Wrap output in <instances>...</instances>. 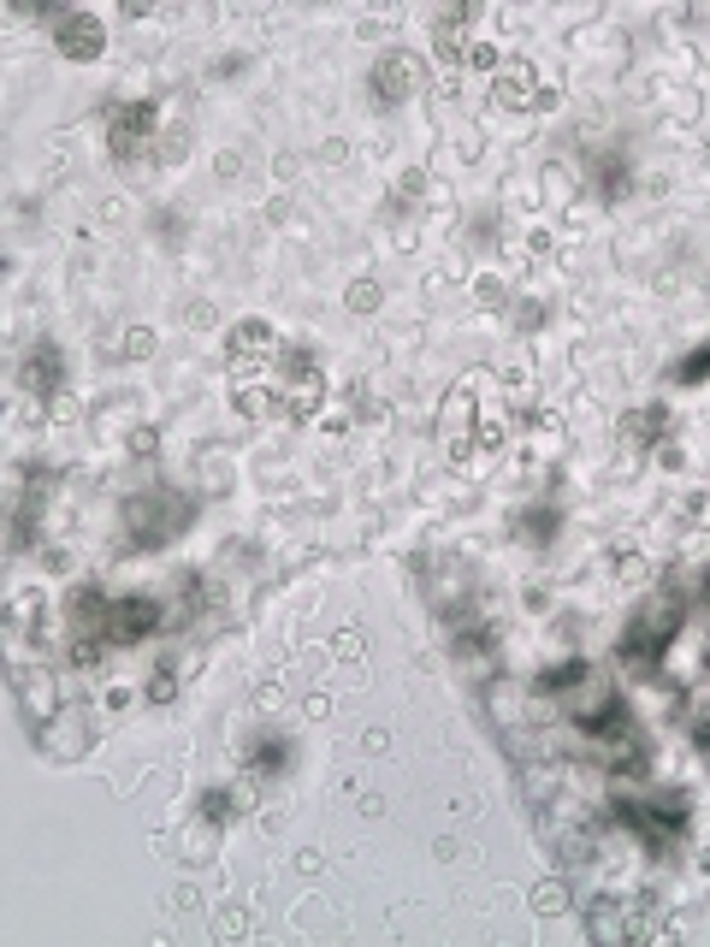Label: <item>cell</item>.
<instances>
[{"instance_id":"8992f818","label":"cell","mask_w":710,"mask_h":947,"mask_svg":"<svg viewBox=\"0 0 710 947\" xmlns=\"http://www.w3.org/2000/svg\"><path fill=\"white\" fill-rule=\"evenodd\" d=\"M54 47L66 59H101L107 24L95 19V12H59V19H54Z\"/></svg>"},{"instance_id":"6da1fadb","label":"cell","mask_w":710,"mask_h":947,"mask_svg":"<svg viewBox=\"0 0 710 947\" xmlns=\"http://www.w3.org/2000/svg\"><path fill=\"white\" fill-rule=\"evenodd\" d=\"M189 521H196V498L178 492V486H149V492L124 498V540L136 551H161L184 540Z\"/></svg>"},{"instance_id":"30bf717a","label":"cell","mask_w":710,"mask_h":947,"mask_svg":"<svg viewBox=\"0 0 710 947\" xmlns=\"http://www.w3.org/2000/svg\"><path fill=\"white\" fill-rule=\"evenodd\" d=\"M622 433L634 438V445H657V438L669 433V415H663V409H634V415H627V426H622Z\"/></svg>"},{"instance_id":"ac0fdd59","label":"cell","mask_w":710,"mask_h":947,"mask_svg":"<svg viewBox=\"0 0 710 947\" xmlns=\"http://www.w3.org/2000/svg\"><path fill=\"white\" fill-rule=\"evenodd\" d=\"M131 450H136V456H154V450H161V438H154L149 426H136V433H131Z\"/></svg>"},{"instance_id":"4fadbf2b","label":"cell","mask_w":710,"mask_h":947,"mask_svg":"<svg viewBox=\"0 0 710 947\" xmlns=\"http://www.w3.org/2000/svg\"><path fill=\"white\" fill-rule=\"evenodd\" d=\"M492 95H498L503 107H527V101H533V77H527V66H521V72H503L498 84H492Z\"/></svg>"},{"instance_id":"7c38bea8","label":"cell","mask_w":710,"mask_h":947,"mask_svg":"<svg viewBox=\"0 0 710 947\" xmlns=\"http://www.w3.org/2000/svg\"><path fill=\"white\" fill-rule=\"evenodd\" d=\"M515 533H521V540H533V545H550V540H557V510H527V515H515Z\"/></svg>"},{"instance_id":"52a82bcc","label":"cell","mask_w":710,"mask_h":947,"mask_svg":"<svg viewBox=\"0 0 710 947\" xmlns=\"http://www.w3.org/2000/svg\"><path fill=\"white\" fill-rule=\"evenodd\" d=\"M19 379H24V391L30 398H54L59 385H66V356H59V344H47V338H36L24 350V368H19Z\"/></svg>"},{"instance_id":"3957f363","label":"cell","mask_w":710,"mask_h":947,"mask_svg":"<svg viewBox=\"0 0 710 947\" xmlns=\"http://www.w3.org/2000/svg\"><path fill=\"white\" fill-rule=\"evenodd\" d=\"M154 628H166V605H161V598L131 592V598H113V605H107L101 640L107 645H136V640H149Z\"/></svg>"},{"instance_id":"ffe728a7","label":"cell","mask_w":710,"mask_h":947,"mask_svg":"<svg viewBox=\"0 0 710 947\" xmlns=\"http://www.w3.org/2000/svg\"><path fill=\"white\" fill-rule=\"evenodd\" d=\"M562 906V889H539V912H557Z\"/></svg>"},{"instance_id":"277c9868","label":"cell","mask_w":710,"mask_h":947,"mask_svg":"<svg viewBox=\"0 0 710 947\" xmlns=\"http://www.w3.org/2000/svg\"><path fill=\"white\" fill-rule=\"evenodd\" d=\"M368 84H373V101L379 107H403L408 95L420 89V59L408 54V47H385V54L373 59Z\"/></svg>"},{"instance_id":"7a4b0ae2","label":"cell","mask_w":710,"mask_h":947,"mask_svg":"<svg viewBox=\"0 0 710 947\" xmlns=\"http://www.w3.org/2000/svg\"><path fill=\"white\" fill-rule=\"evenodd\" d=\"M675 628H681V605L675 598H663V605H645L634 622H627L622 634V663H634V670H652L663 657V645L675 640Z\"/></svg>"},{"instance_id":"5bb4252c","label":"cell","mask_w":710,"mask_h":947,"mask_svg":"<svg viewBox=\"0 0 710 947\" xmlns=\"http://www.w3.org/2000/svg\"><path fill=\"white\" fill-rule=\"evenodd\" d=\"M237 812H243V799H237L231 787H208V794H201V817H208V824H231Z\"/></svg>"},{"instance_id":"5b68a950","label":"cell","mask_w":710,"mask_h":947,"mask_svg":"<svg viewBox=\"0 0 710 947\" xmlns=\"http://www.w3.org/2000/svg\"><path fill=\"white\" fill-rule=\"evenodd\" d=\"M149 137H154L149 101H119L113 113H107V149H113V161H136V154L149 149Z\"/></svg>"},{"instance_id":"8fae6325","label":"cell","mask_w":710,"mask_h":947,"mask_svg":"<svg viewBox=\"0 0 710 947\" xmlns=\"http://www.w3.org/2000/svg\"><path fill=\"white\" fill-rule=\"evenodd\" d=\"M231 350L237 356H266V350H273V326H266V320H243L231 331Z\"/></svg>"},{"instance_id":"9a60e30c","label":"cell","mask_w":710,"mask_h":947,"mask_svg":"<svg viewBox=\"0 0 710 947\" xmlns=\"http://www.w3.org/2000/svg\"><path fill=\"white\" fill-rule=\"evenodd\" d=\"M575 682H587V663L568 657V663H550V670L539 675V693H562V687H575Z\"/></svg>"},{"instance_id":"9c48e42d","label":"cell","mask_w":710,"mask_h":947,"mask_svg":"<svg viewBox=\"0 0 710 947\" xmlns=\"http://www.w3.org/2000/svg\"><path fill=\"white\" fill-rule=\"evenodd\" d=\"M592 178H598V189H604L610 202L627 196V184H634V178H627V161H622V154H598V161H592Z\"/></svg>"},{"instance_id":"2e32d148","label":"cell","mask_w":710,"mask_h":947,"mask_svg":"<svg viewBox=\"0 0 710 947\" xmlns=\"http://www.w3.org/2000/svg\"><path fill=\"white\" fill-rule=\"evenodd\" d=\"M704 373H710V344H699L692 356H681V361H675V379H681V385H699Z\"/></svg>"},{"instance_id":"ba28073f","label":"cell","mask_w":710,"mask_h":947,"mask_svg":"<svg viewBox=\"0 0 710 947\" xmlns=\"http://www.w3.org/2000/svg\"><path fill=\"white\" fill-rule=\"evenodd\" d=\"M249 770H261V776H278V770H291V740L273 734V729L249 734Z\"/></svg>"},{"instance_id":"d6986e66","label":"cell","mask_w":710,"mask_h":947,"mask_svg":"<svg viewBox=\"0 0 710 947\" xmlns=\"http://www.w3.org/2000/svg\"><path fill=\"white\" fill-rule=\"evenodd\" d=\"M350 308H361V314H368V308H373V284H368V279H361V284H356V291H350Z\"/></svg>"},{"instance_id":"e0dca14e","label":"cell","mask_w":710,"mask_h":947,"mask_svg":"<svg viewBox=\"0 0 710 947\" xmlns=\"http://www.w3.org/2000/svg\"><path fill=\"white\" fill-rule=\"evenodd\" d=\"M172 693H178V675H172V663H161V670H154V682H149V699L166 705Z\"/></svg>"}]
</instances>
